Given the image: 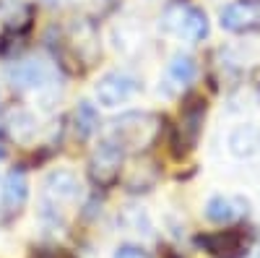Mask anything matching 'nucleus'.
<instances>
[{"label":"nucleus","instance_id":"nucleus-1","mask_svg":"<svg viewBox=\"0 0 260 258\" xmlns=\"http://www.w3.org/2000/svg\"><path fill=\"white\" fill-rule=\"evenodd\" d=\"M8 81L16 92H24L37 97L45 107H52L57 92H60V76L57 68L50 60L42 58H29V60H16L6 71Z\"/></svg>","mask_w":260,"mask_h":258},{"label":"nucleus","instance_id":"nucleus-2","mask_svg":"<svg viewBox=\"0 0 260 258\" xmlns=\"http://www.w3.org/2000/svg\"><path fill=\"white\" fill-rule=\"evenodd\" d=\"M164 131V118L156 112H148V110H133V112H122L120 118L112 120L110 125V138H115L125 154L133 152H148L151 146H156L159 136Z\"/></svg>","mask_w":260,"mask_h":258},{"label":"nucleus","instance_id":"nucleus-3","mask_svg":"<svg viewBox=\"0 0 260 258\" xmlns=\"http://www.w3.org/2000/svg\"><path fill=\"white\" fill-rule=\"evenodd\" d=\"M81 196V183L76 178V172L71 169H52L50 175L42 183V209H39V217L45 222H62V204H73Z\"/></svg>","mask_w":260,"mask_h":258},{"label":"nucleus","instance_id":"nucleus-4","mask_svg":"<svg viewBox=\"0 0 260 258\" xmlns=\"http://www.w3.org/2000/svg\"><path fill=\"white\" fill-rule=\"evenodd\" d=\"M122 162H125V149L110 138L104 136L96 149L91 152L89 157V178L96 188H110L120 180V172H122Z\"/></svg>","mask_w":260,"mask_h":258},{"label":"nucleus","instance_id":"nucleus-5","mask_svg":"<svg viewBox=\"0 0 260 258\" xmlns=\"http://www.w3.org/2000/svg\"><path fill=\"white\" fill-rule=\"evenodd\" d=\"M161 26L167 32H175L177 37L187 39V42H201L208 37L211 32V24H208V16L195 8V6H172L164 18H161Z\"/></svg>","mask_w":260,"mask_h":258},{"label":"nucleus","instance_id":"nucleus-6","mask_svg":"<svg viewBox=\"0 0 260 258\" xmlns=\"http://www.w3.org/2000/svg\"><path fill=\"white\" fill-rule=\"evenodd\" d=\"M203 118H206V102L201 97H192L180 112V120H177V133H175V154H187L195 149L201 138V131H203Z\"/></svg>","mask_w":260,"mask_h":258},{"label":"nucleus","instance_id":"nucleus-7","mask_svg":"<svg viewBox=\"0 0 260 258\" xmlns=\"http://www.w3.org/2000/svg\"><path fill=\"white\" fill-rule=\"evenodd\" d=\"M138 92V81L125 73V71H110L104 73L96 86H94V97L102 107H107V110H115V107L125 104L130 97H133Z\"/></svg>","mask_w":260,"mask_h":258},{"label":"nucleus","instance_id":"nucleus-8","mask_svg":"<svg viewBox=\"0 0 260 258\" xmlns=\"http://www.w3.org/2000/svg\"><path fill=\"white\" fill-rule=\"evenodd\" d=\"M219 24L224 32L247 34L260 26V0H232L219 11Z\"/></svg>","mask_w":260,"mask_h":258},{"label":"nucleus","instance_id":"nucleus-9","mask_svg":"<svg viewBox=\"0 0 260 258\" xmlns=\"http://www.w3.org/2000/svg\"><path fill=\"white\" fill-rule=\"evenodd\" d=\"M68 42L73 47V58L91 66L99 55V37H96V29L94 24H89L86 18H76L73 26L68 32Z\"/></svg>","mask_w":260,"mask_h":258},{"label":"nucleus","instance_id":"nucleus-10","mask_svg":"<svg viewBox=\"0 0 260 258\" xmlns=\"http://www.w3.org/2000/svg\"><path fill=\"white\" fill-rule=\"evenodd\" d=\"M0 18L8 34L24 37L31 29L34 21V6H29L26 0H0Z\"/></svg>","mask_w":260,"mask_h":258},{"label":"nucleus","instance_id":"nucleus-11","mask_svg":"<svg viewBox=\"0 0 260 258\" xmlns=\"http://www.w3.org/2000/svg\"><path fill=\"white\" fill-rule=\"evenodd\" d=\"M247 214V201L237 196H213L206 204V219L213 224H232Z\"/></svg>","mask_w":260,"mask_h":258},{"label":"nucleus","instance_id":"nucleus-12","mask_svg":"<svg viewBox=\"0 0 260 258\" xmlns=\"http://www.w3.org/2000/svg\"><path fill=\"white\" fill-rule=\"evenodd\" d=\"M198 243L206 253L219 255V258H232V253H242V235L237 230H224L213 235H201Z\"/></svg>","mask_w":260,"mask_h":258},{"label":"nucleus","instance_id":"nucleus-13","mask_svg":"<svg viewBox=\"0 0 260 258\" xmlns=\"http://www.w3.org/2000/svg\"><path fill=\"white\" fill-rule=\"evenodd\" d=\"M29 198V180L21 167H13L3 180V206L8 211H21Z\"/></svg>","mask_w":260,"mask_h":258},{"label":"nucleus","instance_id":"nucleus-14","mask_svg":"<svg viewBox=\"0 0 260 258\" xmlns=\"http://www.w3.org/2000/svg\"><path fill=\"white\" fill-rule=\"evenodd\" d=\"M257 146H260V133H257V128L245 123V125H237L234 131L229 133V152L234 157H252L257 152Z\"/></svg>","mask_w":260,"mask_h":258},{"label":"nucleus","instance_id":"nucleus-15","mask_svg":"<svg viewBox=\"0 0 260 258\" xmlns=\"http://www.w3.org/2000/svg\"><path fill=\"white\" fill-rule=\"evenodd\" d=\"M167 73L177 86H190L195 78H198V63H195V58L187 55V52H175L172 60H169Z\"/></svg>","mask_w":260,"mask_h":258},{"label":"nucleus","instance_id":"nucleus-16","mask_svg":"<svg viewBox=\"0 0 260 258\" xmlns=\"http://www.w3.org/2000/svg\"><path fill=\"white\" fill-rule=\"evenodd\" d=\"M6 125H8V133L21 144H31L37 136V118L29 110H13L8 115Z\"/></svg>","mask_w":260,"mask_h":258},{"label":"nucleus","instance_id":"nucleus-17","mask_svg":"<svg viewBox=\"0 0 260 258\" xmlns=\"http://www.w3.org/2000/svg\"><path fill=\"white\" fill-rule=\"evenodd\" d=\"M73 123H76V136L78 138H89L96 133L99 128V112L91 102H78L76 112H73Z\"/></svg>","mask_w":260,"mask_h":258},{"label":"nucleus","instance_id":"nucleus-18","mask_svg":"<svg viewBox=\"0 0 260 258\" xmlns=\"http://www.w3.org/2000/svg\"><path fill=\"white\" fill-rule=\"evenodd\" d=\"M115 258H154L148 250H143L141 245H120L115 250Z\"/></svg>","mask_w":260,"mask_h":258},{"label":"nucleus","instance_id":"nucleus-19","mask_svg":"<svg viewBox=\"0 0 260 258\" xmlns=\"http://www.w3.org/2000/svg\"><path fill=\"white\" fill-rule=\"evenodd\" d=\"M52 258H71V255L65 253L62 248H55V250H52Z\"/></svg>","mask_w":260,"mask_h":258},{"label":"nucleus","instance_id":"nucleus-20","mask_svg":"<svg viewBox=\"0 0 260 258\" xmlns=\"http://www.w3.org/2000/svg\"><path fill=\"white\" fill-rule=\"evenodd\" d=\"M3 157H6V149H3V146H0V159H3Z\"/></svg>","mask_w":260,"mask_h":258}]
</instances>
